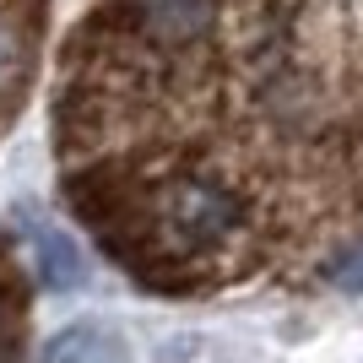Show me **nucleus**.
Instances as JSON below:
<instances>
[{"mask_svg":"<svg viewBox=\"0 0 363 363\" xmlns=\"http://www.w3.org/2000/svg\"><path fill=\"white\" fill-rule=\"evenodd\" d=\"M49 28V0H0V136L22 120V104L38 76Z\"/></svg>","mask_w":363,"mask_h":363,"instance_id":"nucleus-2","label":"nucleus"},{"mask_svg":"<svg viewBox=\"0 0 363 363\" xmlns=\"http://www.w3.org/2000/svg\"><path fill=\"white\" fill-rule=\"evenodd\" d=\"M38 363H136V358H130V342L120 331L82 320V325H65V331L49 336Z\"/></svg>","mask_w":363,"mask_h":363,"instance_id":"nucleus-3","label":"nucleus"},{"mask_svg":"<svg viewBox=\"0 0 363 363\" xmlns=\"http://www.w3.org/2000/svg\"><path fill=\"white\" fill-rule=\"evenodd\" d=\"M49 136L147 293H363V0H82Z\"/></svg>","mask_w":363,"mask_h":363,"instance_id":"nucleus-1","label":"nucleus"}]
</instances>
